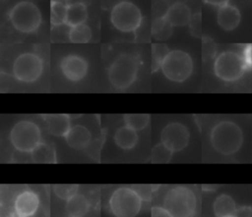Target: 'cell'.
<instances>
[{
	"label": "cell",
	"mask_w": 252,
	"mask_h": 217,
	"mask_svg": "<svg viewBox=\"0 0 252 217\" xmlns=\"http://www.w3.org/2000/svg\"><path fill=\"white\" fill-rule=\"evenodd\" d=\"M92 35V29L87 24L72 27L68 32V38L72 43H87L91 40Z\"/></svg>",
	"instance_id": "obj_23"
},
{
	"label": "cell",
	"mask_w": 252,
	"mask_h": 217,
	"mask_svg": "<svg viewBox=\"0 0 252 217\" xmlns=\"http://www.w3.org/2000/svg\"><path fill=\"white\" fill-rule=\"evenodd\" d=\"M109 20L111 25L121 32L136 31L143 21V15L139 7L130 1L116 3L111 11Z\"/></svg>",
	"instance_id": "obj_9"
},
{
	"label": "cell",
	"mask_w": 252,
	"mask_h": 217,
	"mask_svg": "<svg viewBox=\"0 0 252 217\" xmlns=\"http://www.w3.org/2000/svg\"><path fill=\"white\" fill-rule=\"evenodd\" d=\"M162 206L173 217H193L197 207L196 194L185 186L170 188L163 196Z\"/></svg>",
	"instance_id": "obj_4"
},
{
	"label": "cell",
	"mask_w": 252,
	"mask_h": 217,
	"mask_svg": "<svg viewBox=\"0 0 252 217\" xmlns=\"http://www.w3.org/2000/svg\"><path fill=\"white\" fill-rule=\"evenodd\" d=\"M232 217H252V208L251 206H240L236 209Z\"/></svg>",
	"instance_id": "obj_31"
},
{
	"label": "cell",
	"mask_w": 252,
	"mask_h": 217,
	"mask_svg": "<svg viewBox=\"0 0 252 217\" xmlns=\"http://www.w3.org/2000/svg\"><path fill=\"white\" fill-rule=\"evenodd\" d=\"M124 124L135 131L144 130L151 121L149 114H126L123 117Z\"/></svg>",
	"instance_id": "obj_26"
},
{
	"label": "cell",
	"mask_w": 252,
	"mask_h": 217,
	"mask_svg": "<svg viewBox=\"0 0 252 217\" xmlns=\"http://www.w3.org/2000/svg\"><path fill=\"white\" fill-rule=\"evenodd\" d=\"M142 195L134 189L120 187L111 193L108 206L115 217H136L142 208Z\"/></svg>",
	"instance_id": "obj_5"
},
{
	"label": "cell",
	"mask_w": 252,
	"mask_h": 217,
	"mask_svg": "<svg viewBox=\"0 0 252 217\" xmlns=\"http://www.w3.org/2000/svg\"><path fill=\"white\" fill-rule=\"evenodd\" d=\"M66 212L68 217H83L90 209V201L83 193H75L66 200Z\"/></svg>",
	"instance_id": "obj_19"
},
{
	"label": "cell",
	"mask_w": 252,
	"mask_h": 217,
	"mask_svg": "<svg viewBox=\"0 0 252 217\" xmlns=\"http://www.w3.org/2000/svg\"><path fill=\"white\" fill-rule=\"evenodd\" d=\"M59 68L62 75L68 81L76 82L82 81L87 76L89 63L83 56L71 53L61 59Z\"/></svg>",
	"instance_id": "obj_12"
},
{
	"label": "cell",
	"mask_w": 252,
	"mask_h": 217,
	"mask_svg": "<svg viewBox=\"0 0 252 217\" xmlns=\"http://www.w3.org/2000/svg\"><path fill=\"white\" fill-rule=\"evenodd\" d=\"M152 217H173L163 206H154L151 210Z\"/></svg>",
	"instance_id": "obj_30"
},
{
	"label": "cell",
	"mask_w": 252,
	"mask_h": 217,
	"mask_svg": "<svg viewBox=\"0 0 252 217\" xmlns=\"http://www.w3.org/2000/svg\"><path fill=\"white\" fill-rule=\"evenodd\" d=\"M9 217H23V216H20V215H18L17 213H15V212H14L13 214H10V215H9Z\"/></svg>",
	"instance_id": "obj_33"
},
{
	"label": "cell",
	"mask_w": 252,
	"mask_h": 217,
	"mask_svg": "<svg viewBox=\"0 0 252 217\" xmlns=\"http://www.w3.org/2000/svg\"><path fill=\"white\" fill-rule=\"evenodd\" d=\"M79 189L78 185H54L53 191L55 195L61 199L68 200L71 196L77 193Z\"/></svg>",
	"instance_id": "obj_29"
},
{
	"label": "cell",
	"mask_w": 252,
	"mask_h": 217,
	"mask_svg": "<svg viewBox=\"0 0 252 217\" xmlns=\"http://www.w3.org/2000/svg\"><path fill=\"white\" fill-rule=\"evenodd\" d=\"M205 3L209 4V5H212V6H215V7H221L225 4H228L229 0H203Z\"/></svg>",
	"instance_id": "obj_32"
},
{
	"label": "cell",
	"mask_w": 252,
	"mask_h": 217,
	"mask_svg": "<svg viewBox=\"0 0 252 217\" xmlns=\"http://www.w3.org/2000/svg\"><path fill=\"white\" fill-rule=\"evenodd\" d=\"M236 209L234 199L226 193L218 195L213 203V211L216 217H232Z\"/></svg>",
	"instance_id": "obj_20"
},
{
	"label": "cell",
	"mask_w": 252,
	"mask_h": 217,
	"mask_svg": "<svg viewBox=\"0 0 252 217\" xmlns=\"http://www.w3.org/2000/svg\"><path fill=\"white\" fill-rule=\"evenodd\" d=\"M173 26L165 19L164 16L157 18L152 25V34L158 40L167 39L172 34Z\"/></svg>",
	"instance_id": "obj_22"
},
{
	"label": "cell",
	"mask_w": 252,
	"mask_h": 217,
	"mask_svg": "<svg viewBox=\"0 0 252 217\" xmlns=\"http://www.w3.org/2000/svg\"><path fill=\"white\" fill-rule=\"evenodd\" d=\"M68 5L59 0H51L50 4V23L52 26L65 24Z\"/></svg>",
	"instance_id": "obj_25"
},
{
	"label": "cell",
	"mask_w": 252,
	"mask_h": 217,
	"mask_svg": "<svg viewBox=\"0 0 252 217\" xmlns=\"http://www.w3.org/2000/svg\"><path fill=\"white\" fill-rule=\"evenodd\" d=\"M213 148L221 155L228 156L236 153L243 143V133L240 127L231 121H220L210 133Z\"/></svg>",
	"instance_id": "obj_3"
},
{
	"label": "cell",
	"mask_w": 252,
	"mask_h": 217,
	"mask_svg": "<svg viewBox=\"0 0 252 217\" xmlns=\"http://www.w3.org/2000/svg\"><path fill=\"white\" fill-rule=\"evenodd\" d=\"M190 132L188 128L179 122L166 124L160 133V142H162L173 153L183 150L189 143Z\"/></svg>",
	"instance_id": "obj_11"
},
{
	"label": "cell",
	"mask_w": 252,
	"mask_h": 217,
	"mask_svg": "<svg viewBox=\"0 0 252 217\" xmlns=\"http://www.w3.org/2000/svg\"><path fill=\"white\" fill-rule=\"evenodd\" d=\"M194 64L191 55L181 49H173L168 52L162 61L160 71L169 81L183 82L193 73Z\"/></svg>",
	"instance_id": "obj_6"
},
{
	"label": "cell",
	"mask_w": 252,
	"mask_h": 217,
	"mask_svg": "<svg viewBox=\"0 0 252 217\" xmlns=\"http://www.w3.org/2000/svg\"><path fill=\"white\" fill-rule=\"evenodd\" d=\"M113 140L119 148L123 150H131L137 145L139 140V136L137 131L124 125L119 127L115 131V134L113 136Z\"/></svg>",
	"instance_id": "obj_17"
},
{
	"label": "cell",
	"mask_w": 252,
	"mask_h": 217,
	"mask_svg": "<svg viewBox=\"0 0 252 217\" xmlns=\"http://www.w3.org/2000/svg\"><path fill=\"white\" fill-rule=\"evenodd\" d=\"M140 59L134 53H121L116 56L107 69L110 84L119 90L130 87L137 80Z\"/></svg>",
	"instance_id": "obj_2"
},
{
	"label": "cell",
	"mask_w": 252,
	"mask_h": 217,
	"mask_svg": "<svg viewBox=\"0 0 252 217\" xmlns=\"http://www.w3.org/2000/svg\"><path fill=\"white\" fill-rule=\"evenodd\" d=\"M88 8L82 2H75L68 5L67 15H66V22L65 25L72 27L78 25L85 24L88 20Z\"/></svg>",
	"instance_id": "obj_21"
},
{
	"label": "cell",
	"mask_w": 252,
	"mask_h": 217,
	"mask_svg": "<svg viewBox=\"0 0 252 217\" xmlns=\"http://www.w3.org/2000/svg\"><path fill=\"white\" fill-rule=\"evenodd\" d=\"M169 51V48L165 44L155 43L152 45V69L154 72L160 70L162 61Z\"/></svg>",
	"instance_id": "obj_27"
},
{
	"label": "cell",
	"mask_w": 252,
	"mask_h": 217,
	"mask_svg": "<svg viewBox=\"0 0 252 217\" xmlns=\"http://www.w3.org/2000/svg\"><path fill=\"white\" fill-rule=\"evenodd\" d=\"M10 142L17 151L32 152L41 142L40 128L32 121L21 120L10 131Z\"/></svg>",
	"instance_id": "obj_8"
},
{
	"label": "cell",
	"mask_w": 252,
	"mask_h": 217,
	"mask_svg": "<svg viewBox=\"0 0 252 217\" xmlns=\"http://www.w3.org/2000/svg\"><path fill=\"white\" fill-rule=\"evenodd\" d=\"M67 144L76 150L85 149L92 140L90 130L84 125H75L70 128L67 135L64 136Z\"/></svg>",
	"instance_id": "obj_15"
},
{
	"label": "cell",
	"mask_w": 252,
	"mask_h": 217,
	"mask_svg": "<svg viewBox=\"0 0 252 217\" xmlns=\"http://www.w3.org/2000/svg\"><path fill=\"white\" fill-rule=\"evenodd\" d=\"M173 152L167 148L162 142H159L154 146L151 152L152 163H167L170 161Z\"/></svg>",
	"instance_id": "obj_28"
},
{
	"label": "cell",
	"mask_w": 252,
	"mask_h": 217,
	"mask_svg": "<svg viewBox=\"0 0 252 217\" xmlns=\"http://www.w3.org/2000/svg\"><path fill=\"white\" fill-rule=\"evenodd\" d=\"M49 133L55 136H65L71 128L70 117L66 114H52L44 117Z\"/></svg>",
	"instance_id": "obj_18"
},
{
	"label": "cell",
	"mask_w": 252,
	"mask_h": 217,
	"mask_svg": "<svg viewBox=\"0 0 252 217\" xmlns=\"http://www.w3.org/2000/svg\"><path fill=\"white\" fill-rule=\"evenodd\" d=\"M164 17L173 27H184L191 22L192 14L186 4L175 2L168 7Z\"/></svg>",
	"instance_id": "obj_16"
},
{
	"label": "cell",
	"mask_w": 252,
	"mask_h": 217,
	"mask_svg": "<svg viewBox=\"0 0 252 217\" xmlns=\"http://www.w3.org/2000/svg\"><path fill=\"white\" fill-rule=\"evenodd\" d=\"M39 203V197L34 191L23 190L14 200V212L23 217H32L38 211Z\"/></svg>",
	"instance_id": "obj_13"
},
{
	"label": "cell",
	"mask_w": 252,
	"mask_h": 217,
	"mask_svg": "<svg viewBox=\"0 0 252 217\" xmlns=\"http://www.w3.org/2000/svg\"><path fill=\"white\" fill-rule=\"evenodd\" d=\"M241 21V14L237 7L225 4L218 9L217 22L218 25L226 31L235 29Z\"/></svg>",
	"instance_id": "obj_14"
},
{
	"label": "cell",
	"mask_w": 252,
	"mask_h": 217,
	"mask_svg": "<svg viewBox=\"0 0 252 217\" xmlns=\"http://www.w3.org/2000/svg\"><path fill=\"white\" fill-rule=\"evenodd\" d=\"M32 153L33 162L36 163H53L55 162V150L49 144L41 142Z\"/></svg>",
	"instance_id": "obj_24"
},
{
	"label": "cell",
	"mask_w": 252,
	"mask_h": 217,
	"mask_svg": "<svg viewBox=\"0 0 252 217\" xmlns=\"http://www.w3.org/2000/svg\"><path fill=\"white\" fill-rule=\"evenodd\" d=\"M9 20L13 27L23 33H32L41 25L39 8L31 1H20L9 12Z\"/></svg>",
	"instance_id": "obj_7"
},
{
	"label": "cell",
	"mask_w": 252,
	"mask_h": 217,
	"mask_svg": "<svg viewBox=\"0 0 252 217\" xmlns=\"http://www.w3.org/2000/svg\"><path fill=\"white\" fill-rule=\"evenodd\" d=\"M14 78L22 82H33L39 79L43 71L42 59L35 53L25 52L14 60L12 66Z\"/></svg>",
	"instance_id": "obj_10"
},
{
	"label": "cell",
	"mask_w": 252,
	"mask_h": 217,
	"mask_svg": "<svg viewBox=\"0 0 252 217\" xmlns=\"http://www.w3.org/2000/svg\"><path fill=\"white\" fill-rule=\"evenodd\" d=\"M251 68V46L242 52L226 50L220 53L214 62V74L223 81H235Z\"/></svg>",
	"instance_id": "obj_1"
}]
</instances>
